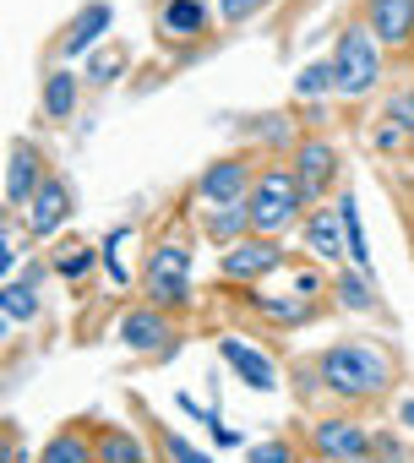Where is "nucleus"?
Returning a JSON list of instances; mask_svg holds the SVG:
<instances>
[{
  "label": "nucleus",
  "instance_id": "obj_15",
  "mask_svg": "<svg viewBox=\"0 0 414 463\" xmlns=\"http://www.w3.org/2000/svg\"><path fill=\"white\" fill-rule=\"evenodd\" d=\"M158 28H164L169 39H196V33L207 28V6H202V0H169L164 17H158Z\"/></svg>",
  "mask_w": 414,
  "mask_h": 463
},
{
  "label": "nucleus",
  "instance_id": "obj_22",
  "mask_svg": "<svg viewBox=\"0 0 414 463\" xmlns=\"http://www.w3.org/2000/svg\"><path fill=\"white\" fill-rule=\"evenodd\" d=\"M99 463H142L136 436H126V430H104V436H99Z\"/></svg>",
  "mask_w": 414,
  "mask_h": 463
},
{
  "label": "nucleus",
  "instance_id": "obj_10",
  "mask_svg": "<svg viewBox=\"0 0 414 463\" xmlns=\"http://www.w3.org/2000/svg\"><path fill=\"white\" fill-rule=\"evenodd\" d=\"M66 218H71V191H66V180H44L39 196L28 202V229H33V235H55Z\"/></svg>",
  "mask_w": 414,
  "mask_h": 463
},
{
  "label": "nucleus",
  "instance_id": "obj_9",
  "mask_svg": "<svg viewBox=\"0 0 414 463\" xmlns=\"http://www.w3.org/2000/svg\"><path fill=\"white\" fill-rule=\"evenodd\" d=\"M39 185H44V164H39V153L28 142H17L12 147V169H6V207H28L39 196Z\"/></svg>",
  "mask_w": 414,
  "mask_h": 463
},
{
  "label": "nucleus",
  "instance_id": "obj_34",
  "mask_svg": "<svg viewBox=\"0 0 414 463\" xmlns=\"http://www.w3.org/2000/svg\"><path fill=\"white\" fill-rule=\"evenodd\" d=\"M316 289H322V273H300V279H295V295H300V300H311Z\"/></svg>",
  "mask_w": 414,
  "mask_h": 463
},
{
  "label": "nucleus",
  "instance_id": "obj_32",
  "mask_svg": "<svg viewBox=\"0 0 414 463\" xmlns=\"http://www.w3.org/2000/svg\"><path fill=\"white\" fill-rule=\"evenodd\" d=\"M403 137H409V131H403V126H392V120H387V126H381V131H376V147H381V153H392V147H403Z\"/></svg>",
  "mask_w": 414,
  "mask_h": 463
},
{
  "label": "nucleus",
  "instance_id": "obj_16",
  "mask_svg": "<svg viewBox=\"0 0 414 463\" xmlns=\"http://www.w3.org/2000/svg\"><path fill=\"white\" fill-rule=\"evenodd\" d=\"M0 311H6L12 322H33L44 306H39V273H28V279H12L6 289H0Z\"/></svg>",
  "mask_w": 414,
  "mask_h": 463
},
{
  "label": "nucleus",
  "instance_id": "obj_13",
  "mask_svg": "<svg viewBox=\"0 0 414 463\" xmlns=\"http://www.w3.org/2000/svg\"><path fill=\"white\" fill-rule=\"evenodd\" d=\"M109 17H115V12H109V0H93V6H88V12H82L71 28H66V39H61V55H66V61H77L88 44H99V39L109 33Z\"/></svg>",
  "mask_w": 414,
  "mask_h": 463
},
{
  "label": "nucleus",
  "instance_id": "obj_38",
  "mask_svg": "<svg viewBox=\"0 0 414 463\" xmlns=\"http://www.w3.org/2000/svg\"><path fill=\"white\" fill-rule=\"evenodd\" d=\"M262 6H268V0H262Z\"/></svg>",
  "mask_w": 414,
  "mask_h": 463
},
{
  "label": "nucleus",
  "instance_id": "obj_25",
  "mask_svg": "<svg viewBox=\"0 0 414 463\" xmlns=\"http://www.w3.org/2000/svg\"><path fill=\"white\" fill-rule=\"evenodd\" d=\"M126 235H131V229H109V235H104V268H109V279H115V284H131V273H126V262H120Z\"/></svg>",
  "mask_w": 414,
  "mask_h": 463
},
{
  "label": "nucleus",
  "instance_id": "obj_24",
  "mask_svg": "<svg viewBox=\"0 0 414 463\" xmlns=\"http://www.w3.org/2000/svg\"><path fill=\"white\" fill-rule=\"evenodd\" d=\"M338 300H343L349 311H371V306H376V295H371V284H365V268H354V273L338 279Z\"/></svg>",
  "mask_w": 414,
  "mask_h": 463
},
{
  "label": "nucleus",
  "instance_id": "obj_28",
  "mask_svg": "<svg viewBox=\"0 0 414 463\" xmlns=\"http://www.w3.org/2000/svg\"><path fill=\"white\" fill-rule=\"evenodd\" d=\"M55 273H61V279H82V273H93V251H88V246H77V251L55 257Z\"/></svg>",
  "mask_w": 414,
  "mask_h": 463
},
{
  "label": "nucleus",
  "instance_id": "obj_5",
  "mask_svg": "<svg viewBox=\"0 0 414 463\" xmlns=\"http://www.w3.org/2000/svg\"><path fill=\"white\" fill-rule=\"evenodd\" d=\"M202 202H213V207H235V202H246L251 196V169H246V158H219L213 169L202 175Z\"/></svg>",
  "mask_w": 414,
  "mask_h": 463
},
{
  "label": "nucleus",
  "instance_id": "obj_1",
  "mask_svg": "<svg viewBox=\"0 0 414 463\" xmlns=\"http://www.w3.org/2000/svg\"><path fill=\"white\" fill-rule=\"evenodd\" d=\"M322 382L338 398H365V392H376L387 382V360L371 344H338V349L322 354Z\"/></svg>",
  "mask_w": 414,
  "mask_h": 463
},
{
  "label": "nucleus",
  "instance_id": "obj_26",
  "mask_svg": "<svg viewBox=\"0 0 414 463\" xmlns=\"http://www.w3.org/2000/svg\"><path fill=\"white\" fill-rule=\"evenodd\" d=\"M120 71H126V55L120 50H99L93 66H88V82H115Z\"/></svg>",
  "mask_w": 414,
  "mask_h": 463
},
{
  "label": "nucleus",
  "instance_id": "obj_11",
  "mask_svg": "<svg viewBox=\"0 0 414 463\" xmlns=\"http://www.w3.org/2000/svg\"><path fill=\"white\" fill-rule=\"evenodd\" d=\"M284 262V251H278V241H246V246H235L230 257H224V279H235V284H246V279H257V273H273Z\"/></svg>",
  "mask_w": 414,
  "mask_h": 463
},
{
  "label": "nucleus",
  "instance_id": "obj_4",
  "mask_svg": "<svg viewBox=\"0 0 414 463\" xmlns=\"http://www.w3.org/2000/svg\"><path fill=\"white\" fill-rule=\"evenodd\" d=\"M185 273H191V246H185V241L153 246V257H147V295H153L158 306L185 300Z\"/></svg>",
  "mask_w": 414,
  "mask_h": 463
},
{
  "label": "nucleus",
  "instance_id": "obj_17",
  "mask_svg": "<svg viewBox=\"0 0 414 463\" xmlns=\"http://www.w3.org/2000/svg\"><path fill=\"white\" fill-rule=\"evenodd\" d=\"M306 241H311V251L316 257H343V218L338 213H316L311 223H306Z\"/></svg>",
  "mask_w": 414,
  "mask_h": 463
},
{
  "label": "nucleus",
  "instance_id": "obj_30",
  "mask_svg": "<svg viewBox=\"0 0 414 463\" xmlns=\"http://www.w3.org/2000/svg\"><path fill=\"white\" fill-rule=\"evenodd\" d=\"M251 463H295V452L284 441H262V447H251Z\"/></svg>",
  "mask_w": 414,
  "mask_h": 463
},
{
  "label": "nucleus",
  "instance_id": "obj_23",
  "mask_svg": "<svg viewBox=\"0 0 414 463\" xmlns=\"http://www.w3.org/2000/svg\"><path fill=\"white\" fill-rule=\"evenodd\" d=\"M333 88H338L333 61H316V66H306V71L295 77V93H300V99H322V93H333Z\"/></svg>",
  "mask_w": 414,
  "mask_h": 463
},
{
  "label": "nucleus",
  "instance_id": "obj_35",
  "mask_svg": "<svg viewBox=\"0 0 414 463\" xmlns=\"http://www.w3.org/2000/svg\"><path fill=\"white\" fill-rule=\"evenodd\" d=\"M213 436H219V447H240V430H230V425H219Z\"/></svg>",
  "mask_w": 414,
  "mask_h": 463
},
{
  "label": "nucleus",
  "instance_id": "obj_27",
  "mask_svg": "<svg viewBox=\"0 0 414 463\" xmlns=\"http://www.w3.org/2000/svg\"><path fill=\"white\" fill-rule=\"evenodd\" d=\"M257 306H262V317H273V322H284V327L306 322V306H300V300H273V295H262Z\"/></svg>",
  "mask_w": 414,
  "mask_h": 463
},
{
  "label": "nucleus",
  "instance_id": "obj_19",
  "mask_svg": "<svg viewBox=\"0 0 414 463\" xmlns=\"http://www.w3.org/2000/svg\"><path fill=\"white\" fill-rule=\"evenodd\" d=\"M39 463H99V447H88L77 430H61V436L39 452Z\"/></svg>",
  "mask_w": 414,
  "mask_h": 463
},
{
  "label": "nucleus",
  "instance_id": "obj_20",
  "mask_svg": "<svg viewBox=\"0 0 414 463\" xmlns=\"http://www.w3.org/2000/svg\"><path fill=\"white\" fill-rule=\"evenodd\" d=\"M246 229H251V207H246V202H235V207H213V218H207V235L224 241V246L240 241Z\"/></svg>",
  "mask_w": 414,
  "mask_h": 463
},
{
  "label": "nucleus",
  "instance_id": "obj_33",
  "mask_svg": "<svg viewBox=\"0 0 414 463\" xmlns=\"http://www.w3.org/2000/svg\"><path fill=\"white\" fill-rule=\"evenodd\" d=\"M387 115L409 131V126H414V99H409V93H403V99H392V109H387Z\"/></svg>",
  "mask_w": 414,
  "mask_h": 463
},
{
  "label": "nucleus",
  "instance_id": "obj_21",
  "mask_svg": "<svg viewBox=\"0 0 414 463\" xmlns=\"http://www.w3.org/2000/svg\"><path fill=\"white\" fill-rule=\"evenodd\" d=\"M77 109V77L71 71H55L50 82H44V115L50 120H66Z\"/></svg>",
  "mask_w": 414,
  "mask_h": 463
},
{
  "label": "nucleus",
  "instance_id": "obj_29",
  "mask_svg": "<svg viewBox=\"0 0 414 463\" xmlns=\"http://www.w3.org/2000/svg\"><path fill=\"white\" fill-rule=\"evenodd\" d=\"M164 447H169V458H174V463H219V458H207V452H202V447H191V441H185V436H169V441H164Z\"/></svg>",
  "mask_w": 414,
  "mask_h": 463
},
{
  "label": "nucleus",
  "instance_id": "obj_6",
  "mask_svg": "<svg viewBox=\"0 0 414 463\" xmlns=\"http://www.w3.org/2000/svg\"><path fill=\"white\" fill-rule=\"evenodd\" d=\"M311 447H316V458H327V463H354V458L371 452V436H365L360 425H349V420H322V425L311 430Z\"/></svg>",
  "mask_w": 414,
  "mask_h": 463
},
{
  "label": "nucleus",
  "instance_id": "obj_14",
  "mask_svg": "<svg viewBox=\"0 0 414 463\" xmlns=\"http://www.w3.org/2000/svg\"><path fill=\"white\" fill-rule=\"evenodd\" d=\"M120 344H126V349H164V344H169V322H164L158 311H131V317L120 322Z\"/></svg>",
  "mask_w": 414,
  "mask_h": 463
},
{
  "label": "nucleus",
  "instance_id": "obj_37",
  "mask_svg": "<svg viewBox=\"0 0 414 463\" xmlns=\"http://www.w3.org/2000/svg\"><path fill=\"white\" fill-rule=\"evenodd\" d=\"M354 463H365V458H354Z\"/></svg>",
  "mask_w": 414,
  "mask_h": 463
},
{
  "label": "nucleus",
  "instance_id": "obj_8",
  "mask_svg": "<svg viewBox=\"0 0 414 463\" xmlns=\"http://www.w3.org/2000/svg\"><path fill=\"white\" fill-rule=\"evenodd\" d=\"M365 28L381 44H409V33H414V0H371V6H365Z\"/></svg>",
  "mask_w": 414,
  "mask_h": 463
},
{
  "label": "nucleus",
  "instance_id": "obj_2",
  "mask_svg": "<svg viewBox=\"0 0 414 463\" xmlns=\"http://www.w3.org/2000/svg\"><path fill=\"white\" fill-rule=\"evenodd\" d=\"M333 77H338V93H349V99H360V93H371L381 82V50H376L371 28L349 23L338 33V44H333Z\"/></svg>",
  "mask_w": 414,
  "mask_h": 463
},
{
  "label": "nucleus",
  "instance_id": "obj_31",
  "mask_svg": "<svg viewBox=\"0 0 414 463\" xmlns=\"http://www.w3.org/2000/svg\"><path fill=\"white\" fill-rule=\"evenodd\" d=\"M257 6H262V0H219V17H224V23H240V17H251Z\"/></svg>",
  "mask_w": 414,
  "mask_h": 463
},
{
  "label": "nucleus",
  "instance_id": "obj_39",
  "mask_svg": "<svg viewBox=\"0 0 414 463\" xmlns=\"http://www.w3.org/2000/svg\"><path fill=\"white\" fill-rule=\"evenodd\" d=\"M409 99H414V93H409Z\"/></svg>",
  "mask_w": 414,
  "mask_h": 463
},
{
  "label": "nucleus",
  "instance_id": "obj_12",
  "mask_svg": "<svg viewBox=\"0 0 414 463\" xmlns=\"http://www.w3.org/2000/svg\"><path fill=\"white\" fill-rule=\"evenodd\" d=\"M333 169H338V153H333L327 142H306V147L295 153V180H300V191H306V202L327 191V180H333Z\"/></svg>",
  "mask_w": 414,
  "mask_h": 463
},
{
  "label": "nucleus",
  "instance_id": "obj_7",
  "mask_svg": "<svg viewBox=\"0 0 414 463\" xmlns=\"http://www.w3.org/2000/svg\"><path fill=\"white\" fill-rule=\"evenodd\" d=\"M219 354L240 371V382H246V387H257V392H273V387H278V365H273L262 349H251L246 338H224V344H219Z\"/></svg>",
  "mask_w": 414,
  "mask_h": 463
},
{
  "label": "nucleus",
  "instance_id": "obj_36",
  "mask_svg": "<svg viewBox=\"0 0 414 463\" xmlns=\"http://www.w3.org/2000/svg\"><path fill=\"white\" fill-rule=\"evenodd\" d=\"M398 420H403V425H414V398H403V409H398Z\"/></svg>",
  "mask_w": 414,
  "mask_h": 463
},
{
  "label": "nucleus",
  "instance_id": "obj_18",
  "mask_svg": "<svg viewBox=\"0 0 414 463\" xmlns=\"http://www.w3.org/2000/svg\"><path fill=\"white\" fill-rule=\"evenodd\" d=\"M338 218H343V241H349L354 268H365V273H371V246H365V229H360V202H354V191H343V196H338Z\"/></svg>",
  "mask_w": 414,
  "mask_h": 463
},
{
  "label": "nucleus",
  "instance_id": "obj_3",
  "mask_svg": "<svg viewBox=\"0 0 414 463\" xmlns=\"http://www.w3.org/2000/svg\"><path fill=\"white\" fill-rule=\"evenodd\" d=\"M300 202H306V191H300V180L289 175V169H268L257 185H251V196H246V207H251V235H273V229H284L295 213H300Z\"/></svg>",
  "mask_w": 414,
  "mask_h": 463
}]
</instances>
